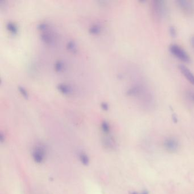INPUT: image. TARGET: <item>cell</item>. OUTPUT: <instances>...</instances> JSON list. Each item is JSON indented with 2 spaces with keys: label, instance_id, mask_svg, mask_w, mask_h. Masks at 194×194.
Masks as SVG:
<instances>
[{
  "label": "cell",
  "instance_id": "4fadbf2b",
  "mask_svg": "<svg viewBox=\"0 0 194 194\" xmlns=\"http://www.w3.org/2000/svg\"><path fill=\"white\" fill-rule=\"evenodd\" d=\"M63 69V63L60 62V61H58L56 63H55V70L60 72Z\"/></svg>",
  "mask_w": 194,
  "mask_h": 194
},
{
  "label": "cell",
  "instance_id": "5bb4252c",
  "mask_svg": "<svg viewBox=\"0 0 194 194\" xmlns=\"http://www.w3.org/2000/svg\"><path fill=\"white\" fill-rule=\"evenodd\" d=\"M67 47L69 50L72 51H75L76 50V44L72 41H70L67 43Z\"/></svg>",
  "mask_w": 194,
  "mask_h": 194
},
{
  "label": "cell",
  "instance_id": "30bf717a",
  "mask_svg": "<svg viewBox=\"0 0 194 194\" xmlns=\"http://www.w3.org/2000/svg\"><path fill=\"white\" fill-rule=\"evenodd\" d=\"M41 38L43 41L45 42L50 43L52 42L53 41V38L51 37L48 33H43L41 35Z\"/></svg>",
  "mask_w": 194,
  "mask_h": 194
},
{
  "label": "cell",
  "instance_id": "d6986e66",
  "mask_svg": "<svg viewBox=\"0 0 194 194\" xmlns=\"http://www.w3.org/2000/svg\"><path fill=\"white\" fill-rule=\"evenodd\" d=\"M142 194H148V192H146V191H145V192H144Z\"/></svg>",
  "mask_w": 194,
  "mask_h": 194
},
{
  "label": "cell",
  "instance_id": "6da1fadb",
  "mask_svg": "<svg viewBox=\"0 0 194 194\" xmlns=\"http://www.w3.org/2000/svg\"><path fill=\"white\" fill-rule=\"evenodd\" d=\"M169 51L174 56L183 62L189 63L191 60L190 56L181 47L177 44L171 45L169 47Z\"/></svg>",
  "mask_w": 194,
  "mask_h": 194
},
{
  "label": "cell",
  "instance_id": "e0dca14e",
  "mask_svg": "<svg viewBox=\"0 0 194 194\" xmlns=\"http://www.w3.org/2000/svg\"><path fill=\"white\" fill-rule=\"evenodd\" d=\"M101 107L104 110H108V105L106 102H102L101 104Z\"/></svg>",
  "mask_w": 194,
  "mask_h": 194
},
{
  "label": "cell",
  "instance_id": "7c38bea8",
  "mask_svg": "<svg viewBox=\"0 0 194 194\" xmlns=\"http://www.w3.org/2000/svg\"><path fill=\"white\" fill-rule=\"evenodd\" d=\"M100 30V28L99 26L97 25H94L92 26L90 28H89V31L92 33V34H97Z\"/></svg>",
  "mask_w": 194,
  "mask_h": 194
},
{
  "label": "cell",
  "instance_id": "8fae6325",
  "mask_svg": "<svg viewBox=\"0 0 194 194\" xmlns=\"http://www.w3.org/2000/svg\"><path fill=\"white\" fill-rule=\"evenodd\" d=\"M101 128L102 130L104 131V133L108 134L109 133L110 131V127L109 124H108V122L106 121H104L101 124Z\"/></svg>",
  "mask_w": 194,
  "mask_h": 194
},
{
  "label": "cell",
  "instance_id": "ac0fdd59",
  "mask_svg": "<svg viewBox=\"0 0 194 194\" xmlns=\"http://www.w3.org/2000/svg\"><path fill=\"white\" fill-rule=\"evenodd\" d=\"M191 43H192V46L194 47V37H192L191 38Z\"/></svg>",
  "mask_w": 194,
  "mask_h": 194
},
{
  "label": "cell",
  "instance_id": "7a4b0ae2",
  "mask_svg": "<svg viewBox=\"0 0 194 194\" xmlns=\"http://www.w3.org/2000/svg\"><path fill=\"white\" fill-rule=\"evenodd\" d=\"M153 10L157 18L162 19L167 14V8L163 1H156L153 4Z\"/></svg>",
  "mask_w": 194,
  "mask_h": 194
},
{
  "label": "cell",
  "instance_id": "ffe728a7",
  "mask_svg": "<svg viewBox=\"0 0 194 194\" xmlns=\"http://www.w3.org/2000/svg\"><path fill=\"white\" fill-rule=\"evenodd\" d=\"M131 194H138L137 193H136V192H133V193H131Z\"/></svg>",
  "mask_w": 194,
  "mask_h": 194
},
{
  "label": "cell",
  "instance_id": "52a82bcc",
  "mask_svg": "<svg viewBox=\"0 0 194 194\" xmlns=\"http://www.w3.org/2000/svg\"><path fill=\"white\" fill-rule=\"evenodd\" d=\"M6 27L10 33L14 34H17L18 28H17V26L16 25V24L13 23L12 22H9L6 25Z\"/></svg>",
  "mask_w": 194,
  "mask_h": 194
},
{
  "label": "cell",
  "instance_id": "277c9868",
  "mask_svg": "<svg viewBox=\"0 0 194 194\" xmlns=\"http://www.w3.org/2000/svg\"><path fill=\"white\" fill-rule=\"evenodd\" d=\"M163 146L167 152L169 153H175L179 149V144L178 140L174 138L171 137L165 139Z\"/></svg>",
  "mask_w": 194,
  "mask_h": 194
},
{
  "label": "cell",
  "instance_id": "8992f818",
  "mask_svg": "<svg viewBox=\"0 0 194 194\" xmlns=\"http://www.w3.org/2000/svg\"><path fill=\"white\" fill-rule=\"evenodd\" d=\"M178 5L185 12L190 13L192 10V6L189 1L185 0H179L177 1Z\"/></svg>",
  "mask_w": 194,
  "mask_h": 194
},
{
  "label": "cell",
  "instance_id": "ba28073f",
  "mask_svg": "<svg viewBox=\"0 0 194 194\" xmlns=\"http://www.w3.org/2000/svg\"><path fill=\"white\" fill-rule=\"evenodd\" d=\"M79 158H80V162H81L83 165L85 166H87L88 165L89 162L88 156H87L85 153H81Z\"/></svg>",
  "mask_w": 194,
  "mask_h": 194
},
{
  "label": "cell",
  "instance_id": "3957f363",
  "mask_svg": "<svg viewBox=\"0 0 194 194\" xmlns=\"http://www.w3.org/2000/svg\"><path fill=\"white\" fill-rule=\"evenodd\" d=\"M46 154V151L42 145H38L34 148L32 156L34 161L37 163H41L45 160Z\"/></svg>",
  "mask_w": 194,
  "mask_h": 194
},
{
  "label": "cell",
  "instance_id": "9c48e42d",
  "mask_svg": "<svg viewBox=\"0 0 194 194\" xmlns=\"http://www.w3.org/2000/svg\"><path fill=\"white\" fill-rule=\"evenodd\" d=\"M57 87L60 92H62V93L64 94H68L70 93V92H71V90L68 88L67 85L62 84L58 85Z\"/></svg>",
  "mask_w": 194,
  "mask_h": 194
},
{
  "label": "cell",
  "instance_id": "2e32d148",
  "mask_svg": "<svg viewBox=\"0 0 194 194\" xmlns=\"http://www.w3.org/2000/svg\"><path fill=\"white\" fill-rule=\"evenodd\" d=\"M18 89H19L20 93H21L22 95L24 97H28V93H27V91H26L24 88L22 87L21 86H19V87H18Z\"/></svg>",
  "mask_w": 194,
  "mask_h": 194
},
{
  "label": "cell",
  "instance_id": "5b68a950",
  "mask_svg": "<svg viewBox=\"0 0 194 194\" xmlns=\"http://www.w3.org/2000/svg\"><path fill=\"white\" fill-rule=\"evenodd\" d=\"M179 69L183 74V75L186 77V79L190 82L191 84L194 85V75L191 71L190 69L185 65L181 64L179 66Z\"/></svg>",
  "mask_w": 194,
  "mask_h": 194
},
{
  "label": "cell",
  "instance_id": "9a60e30c",
  "mask_svg": "<svg viewBox=\"0 0 194 194\" xmlns=\"http://www.w3.org/2000/svg\"><path fill=\"white\" fill-rule=\"evenodd\" d=\"M169 33L170 34V35L174 38L176 37L177 36V30L175 28V27L174 26H171L169 29Z\"/></svg>",
  "mask_w": 194,
  "mask_h": 194
}]
</instances>
